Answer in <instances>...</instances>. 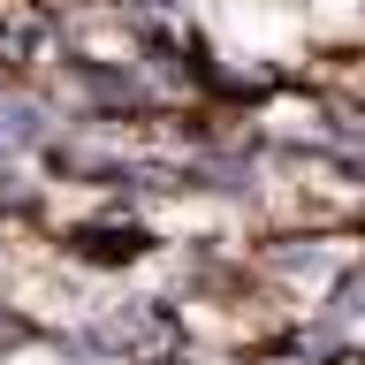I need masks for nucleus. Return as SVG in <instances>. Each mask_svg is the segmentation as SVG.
<instances>
[{"label":"nucleus","instance_id":"f257e3e1","mask_svg":"<svg viewBox=\"0 0 365 365\" xmlns=\"http://www.w3.org/2000/svg\"><path fill=\"white\" fill-rule=\"evenodd\" d=\"M319 319H327V327H342V335H365V267H358V274H342L335 289H327Z\"/></svg>","mask_w":365,"mask_h":365}]
</instances>
